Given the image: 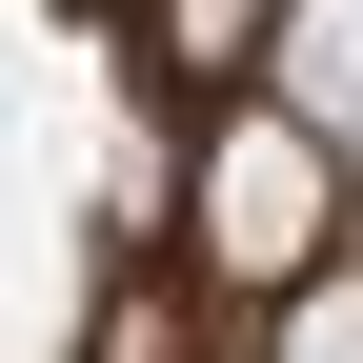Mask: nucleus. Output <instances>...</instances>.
I'll return each instance as SVG.
<instances>
[{"mask_svg": "<svg viewBox=\"0 0 363 363\" xmlns=\"http://www.w3.org/2000/svg\"><path fill=\"white\" fill-rule=\"evenodd\" d=\"M202 242L242 262V283H283V262L323 242V121H242L222 182H202Z\"/></svg>", "mask_w": 363, "mask_h": 363, "instance_id": "1", "label": "nucleus"}, {"mask_svg": "<svg viewBox=\"0 0 363 363\" xmlns=\"http://www.w3.org/2000/svg\"><path fill=\"white\" fill-rule=\"evenodd\" d=\"M283 121H363V0H283Z\"/></svg>", "mask_w": 363, "mask_h": 363, "instance_id": "2", "label": "nucleus"}, {"mask_svg": "<svg viewBox=\"0 0 363 363\" xmlns=\"http://www.w3.org/2000/svg\"><path fill=\"white\" fill-rule=\"evenodd\" d=\"M283 363H363V283H323V303H303V323H283Z\"/></svg>", "mask_w": 363, "mask_h": 363, "instance_id": "3", "label": "nucleus"}, {"mask_svg": "<svg viewBox=\"0 0 363 363\" xmlns=\"http://www.w3.org/2000/svg\"><path fill=\"white\" fill-rule=\"evenodd\" d=\"M182 21H202V40H222V21H242V0H182Z\"/></svg>", "mask_w": 363, "mask_h": 363, "instance_id": "4", "label": "nucleus"}]
</instances>
